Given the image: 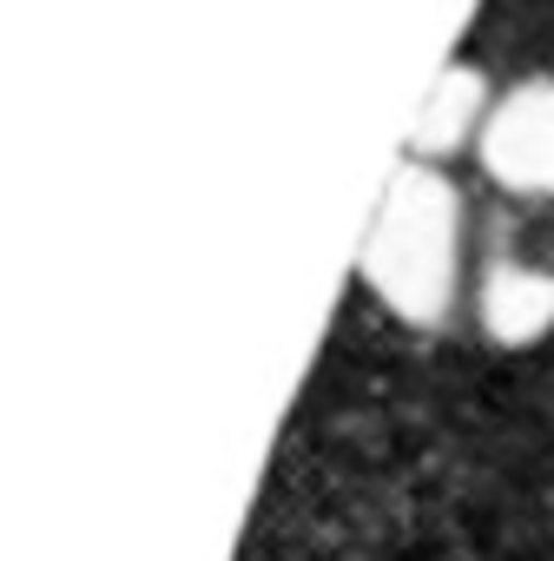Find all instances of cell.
Returning <instances> with one entry per match:
<instances>
[{"instance_id": "1", "label": "cell", "mask_w": 554, "mask_h": 561, "mask_svg": "<svg viewBox=\"0 0 554 561\" xmlns=\"http://www.w3.org/2000/svg\"><path fill=\"white\" fill-rule=\"evenodd\" d=\"M363 285L377 291V305H390L403 324L436 331L455 311V277H462V205L455 185L442 172H429L423 159L396 165L377 218L363 231L357 251Z\"/></svg>"}, {"instance_id": "2", "label": "cell", "mask_w": 554, "mask_h": 561, "mask_svg": "<svg viewBox=\"0 0 554 561\" xmlns=\"http://www.w3.org/2000/svg\"><path fill=\"white\" fill-rule=\"evenodd\" d=\"M482 165L521 198H554V80H528L488 113Z\"/></svg>"}, {"instance_id": "3", "label": "cell", "mask_w": 554, "mask_h": 561, "mask_svg": "<svg viewBox=\"0 0 554 561\" xmlns=\"http://www.w3.org/2000/svg\"><path fill=\"white\" fill-rule=\"evenodd\" d=\"M482 324L501 344H534L554 331V271L541 264H488L482 277Z\"/></svg>"}, {"instance_id": "4", "label": "cell", "mask_w": 554, "mask_h": 561, "mask_svg": "<svg viewBox=\"0 0 554 561\" xmlns=\"http://www.w3.org/2000/svg\"><path fill=\"white\" fill-rule=\"evenodd\" d=\"M488 87H482V73L475 67H449L442 80H429V93H423V106H416V126H409V159H442V152H455L475 126H488Z\"/></svg>"}]
</instances>
